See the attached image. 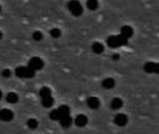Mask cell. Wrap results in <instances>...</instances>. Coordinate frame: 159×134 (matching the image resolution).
<instances>
[{
	"instance_id": "cell-1",
	"label": "cell",
	"mask_w": 159,
	"mask_h": 134,
	"mask_svg": "<svg viewBox=\"0 0 159 134\" xmlns=\"http://www.w3.org/2000/svg\"><path fill=\"white\" fill-rule=\"evenodd\" d=\"M128 39L125 38L124 36H122L121 35H110L107 38V45L112 48V49H116L122 46H125L128 44Z\"/></svg>"
},
{
	"instance_id": "cell-10",
	"label": "cell",
	"mask_w": 159,
	"mask_h": 134,
	"mask_svg": "<svg viewBox=\"0 0 159 134\" xmlns=\"http://www.w3.org/2000/svg\"><path fill=\"white\" fill-rule=\"evenodd\" d=\"M133 34H134L133 28H132L131 26H129V25H124V26H122L121 29H120V35H121L122 36H124L125 38H127L128 40H129L130 37H132Z\"/></svg>"
},
{
	"instance_id": "cell-23",
	"label": "cell",
	"mask_w": 159,
	"mask_h": 134,
	"mask_svg": "<svg viewBox=\"0 0 159 134\" xmlns=\"http://www.w3.org/2000/svg\"><path fill=\"white\" fill-rule=\"evenodd\" d=\"M33 39L34 40V41H41L42 39H43V34L40 32V31H35V32H34V34H33Z\"/></svg>"
},
{
	"instance_id": "cell-3",
	"label": "cell",
	"mask_w": 159,
	"mask_h": 134,
	"mask_svg": "<svg viewBox=\"0 0 159 134\" xmlns=\"http://www.w3.org/2000/svg\"><path fill=\"white\" fill-rule=\"evenodd\" d=\"M68 9L75 17H78L83 13V7H82L81 3L77 0L69 1L68 2Z\"/></svg>"
},
{
	"instance_id": "cell-12",
	"label": "cell",
	"mask_w": 159,
	"mask_h": 134,
	"mask_svg": "<svg viewBox=\"0 0 159 134\" xmlns=\"http://www.w3.org/2000/svg\"><path fill=\"white\" fill-rule=\"evenodd\" d=\"M60 123V125L63 128V129H68L72 126L73 124V118L71 116H66L63 118H61V119L58 121Z\"/></svg>"
},
{
	"instance_id": "cell-7",
	"label": "cell",
	"mask_w": 159,
	"mask_h": 134,
	"mask_svg": "<svg viewBox=\"0 0 159 134\" xmlns=\"http://www.w3.org/2000/svg\"><path fill=\"white\" fill-rule=\"evenodd\" d=\"M114 122L116 126L122 128V127H125L129 123V118L127 115L123 113H119L116 115V117L114 118Z\"/></svg>"
},
{
	"instance_id": "cell-2",
	"label": "cell",
	"mask_w": 159,
	"mask_h": 134,
	"mask_svg": "<svg viewBox=\"0 0 159 134\" xmlns=\"http://www.w3.org/2000/svg\"><path fill=\"white\" fill-rule=\"evenodd\" d=\"M36 72L31 69L28 65L27 66H19L15 69V75L17 77L20 78H32L34 76Z\"/></svg>"
},
{
	"instance_id": "cell-11",
	"label": "cell",
	"mask_w": 159,
	"mask_h": 134,
	"mask_svg": "<svg viewBox=\"0 0 159 134\" xmlns=\"http://www.w3.org/2000/svg\"><path fill=\"white\" fill-rule=\"evenodd\" d=\"M116 86V80L112 77H106L102 81V87L105 90H112Z\"/></svg>"
},
{
	"instance_id": "cell-27",
	"label": "cell",
	"mask_w": 159,
	"mask_h": 134,
	"mask_svg": "<svg viewBox=\"0 0 159 134\" xmlns=\"http://www.w3.org/2000/svg\"><path fill=\"white\" fill-rule=\"evenodd\" d=\"M2 37H3V34H2V32L0 31V40L2 39Z\"/></svg>"
},
{
	"instance_id": "cell-20",
	"label": "cell",
	"mask_w": 159,
	"mask_h": 134,
	"mask_svg": "<svg viewBox=\"0 0 159 134\" xmlns=\"http://www.w3.org/2000/svg\"><path fill=\"white\" fill-rule=\"evenodd\" d=\"M87 7L89 10H96L99 7V2H98V0H88V2H87Z\"/></svg>"
},
{
	"instance_id": "cell-16",
	"label": "cell",
	"mask_w": 159,
	"mask_h": 134,
	"mask_svg": "<svg viewBox=\"0 0 159 134\" xmlns=\"http://www.w3.org/2000/svg\"><path fill=\"white\" fill-rule=\"evenodd\" d=\"M91 49L95 54H102L104 51V46L101 42H94L91 46Z\"/></svg>"
},
{
	"instance_id": "cell-19",
	"label": "cell",
	"mask_w": 159,
	"mask_h": 134,
	"mask_svg": "<svg viewBox=\"0 0 159 134\" xmlns=\"http://www.w3.org/2000/svg\"><path fill=\"white\" fill-rule=\"evenodd\" d=\"M49 95H52V92H51V90L48 87H42L40 89V90H39L40 98H44V97H47V96H49Z\"/></svg>"
},
{
	"instance_id": "cell-5",
	"label": "cell",
	"mask_w": 159,
	"mask_h": 134,
	"mask_svg": "<svg viewBox=\"0 0 159 134\" xmlns=\"http://www.w3.org/2000/svg\"><path fill=\"white\" fill-rule=\"evenodd\" d=\"M14 118V113L9 108H3L0 110V120L3 122H9Z\"/></svg>"
},
{
	"instance_id": "cell-14",
	"label": "cell",
	"mask_w": 159,
	"mask_h": 134,
	"mask_svg": "<svg viewBox=\"0 0 159 134\" xmlns=\"http://www.w3.org/2000/svg\"><path fill=\"white\" fill-rule=\"evenodd\" d=\"M41 104H42L43 107H45V108H50L54 104V98L52 97V95H49V96L41 98Z\"/></svg>"
},
{
	"instance_id": "cell-15",
	"label": "cell",
	"mask_w": 159,
	"mask_h": 134,
	"mask_svg": "<svg viewBox=\"0 0 159 134\" xmlns=\"http://www.w3.org/2000/svg\"><path fill=\"white\" fill-rule=\"evenodd\" d=\"M6 101L10 104H15L19 102V95L16 92H8L6 96Z\"/></svg>"
},
{
	"instance_id": "cell-25",
	"label": "cell",
	"mask_w": 159,
	"mask_h": 134,
	"mask_svg": "<svg viewBox=\"0 0 159 134\" xmlns=\"http://www.w3.org/2000/svg\"><path fill=\"white\" fill-rule=\"evenodd\" d=\"M119 59H120V55L118 53H115V54L112 55V60L113 61H118Z\"/></svg>"
},
{
	"instance_id": "cell-24",
	"label": "cell",
	"mask_w": 159,
	"mask_h": 134,
	"mask_svg": "<svg viewBox=\"0 0 159 134\" xmlns=\"http://www.w3.org/2000/svg\"><path fill=\"white\" fill-rule=\"evenodd\" d=\"M1 76H2L3 77H5V78H9V77L12 76V72H11L10 69L6 68V69H4V70L1 72Z\"/></svg>"
},
{
	"instance_id": "cell-22",
	"label": "cell",
	"mask_w": 159,
	"mask_h": 134,
	"mask_svg": "<svg viewBox=\"0 0 159 134\" xmlns=\"http://www.w3.org/2000/svg\"><path fill=\"white\" fill-rule=\"evenodd\" d=\"M49 34H50L51 37H53V38H59L61 35V32L59 28H52L50 30Z\"/></svg>"
},
{
	"instance_id": "cell-13",
	"label": "cell",
	"mask_w": 159,
	"mask_h": 134,
	"mask_svg": "<svg viewBox=\"0 0 159 134\" xmlns=\"http://www.w3.org/2000/svg\"><path fill=\"white\" fill-rule=\"evenodd\" d=\"M124 105V102L121 98H114L112 101H111V108L113 110H119L123 107Z\"/></svg>"
},
{
	"instance_id": "cell-28",
	"label": "cell",
	"mask_w": 159,
	"mask_h": 134,
	"mask_svg": "<svg viewBox=\"0 0 159 134\" xmlns=\"http://www.w3.org/2000/svg\"><path fill=\"white\" fill-rule=\"evenodd\" d=\"M1 10H2V7H1V6H0V12H1Z\"/></svg>"
},
{
	"instance_id": "cell-26",
	"label": "cell",
	"mask_w": 159,
	"mask_h": 134,
	"mask_svg": "<svg viewBox=\"0 0 159 134\" xmlns=\"http://www.w3.org/2000/svg\"><path fill=\"white\" fill-rule=\"evenodd\" d=\"M2 97H3V92H2L1 90H0V100L2 99Z\"/></svg>"
},
{
	"instance_id": "cell-17",
	"label": "cell",
	"mask_w": 159,
	"mask_h": 134,
	"mask_svg": "<svg viewBox=\"0 0 159 134\" xmlns=\"http://www.w3.org/2000/svg\"><path fill=\"white\" fill-rule=\"evenodd\" d=\"M57 109H58V111H59V113H60L61 118H63V117H66V116H70L71 110H70V107H69L68 105L62 104V105L59 106ZM60 119H61V118H60Z\"/></svg>"
},
{
	"instance_id": "cell-4",
	"label": "cell",
	"mask_w": 159,
	"mask_h": 134,
	"mask_svg": "<svg viewBox=\"0 0 159 134\" xmlns=\"http://www.w3.org/2000/svg\"><path fill=\"white\" fill-rule=\"evenodd\" d=\"M44 65H45L44 61H43L41 58L36 57V56L31 58V59L29 60V62H28V66H29L31 69H33L34 72H37V71L42 70L43 67H44Z\"/></svg>"
},
{
	"instance_id": "cell-21",
	"label": "cell",
	"mask_w": 159,
	"mask_h": 134,
	"mask_svg": "<svg viewBox=\"0 0 159 134\" xmlns=\"http://www.w3.org/2000/svg\"><path fill=\"white\" fill-rule=\"evenodd\" d=\"M49 118L52 121H59L60 120L61 116H60V113H59V111H58L57 108L50 111V113H49Z\"/></svg>"
},
{
	"instance_id": "cell-9",
	"label": "cell",
	"mask_w": 159,
	"mask_h": 134,
	"mask_svg": "<svg viewBox=\"0 0 159 134\" xmlns=\"http://www.w3.org/2000/svg\"><path fill=\"white\" fill-rule=\"evenodd\" d=\"M87 105L89 106V108H90L92 110H96V109L100 108L101 101L99 100V98H97L95 96H91L87 100Z\"/></svg>"
},
{
	"instance_id": "cell-6",
	"label": "cell",
	"mask_w": 159,
	"mask_h": 134,
	"mask_svg": "<svg viewBox=\"0 0 159 134\" xmlns=\"http://www.w3.org/2000/svg\"><path fill=\"white\" fill-rule=\"evenodd\" d=\"M73 123H75L78 128H85L89 123V118L86 115L79 114L75 118V119H73Z\"/></svg>"
},
{
	"instance_id": "cell-18",
	"label": "cell",
	"mask_w": 159,
	"mask_h": 134,
	"mask_svg": "<svg viewBox=\"0 0 159 134\" xmlns=\"http://www.w3.org/2000/svg\"><path fill=\"white\" fill-rule=\"evenodd\" d=\"M38 125H39V123H38V121H37L35 118H29V119L27 120V122H26L27 128H28L29 130H31V131L36 130V129L38 128Z\"/></svg>"
},
{
	"instance_id": "cell-8",
	"label": "cell",
	"mask_w": 159,
	"mask_h": 134,
	"mask_svg": "<svg viewBox=\"0 0 159 134\" xmlns=\"http://www.w3.org/2000/svg\"><path fill=\"white\" fill-rule=\"evenodd\" d=\"M143 69L148 74H158L159 72V64L157 62H148L144 64Z\"/></svg>"
}]
</instances>
